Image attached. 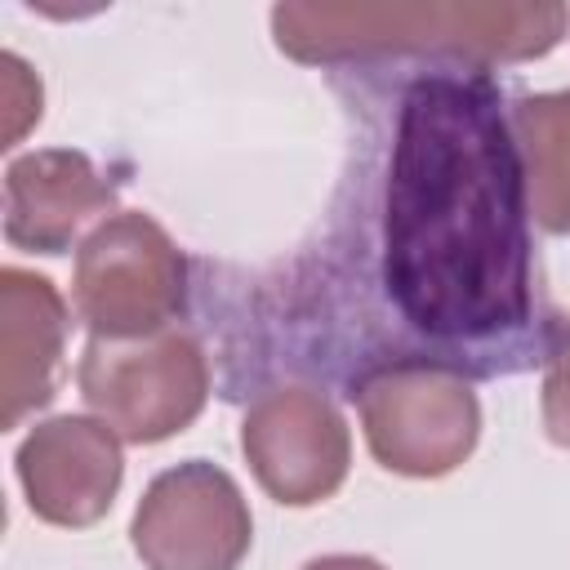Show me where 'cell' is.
I'll use <instances>...</instances> for the list:
<instances>
[{"label":"cell","mask_w":570,"mask_h":570,"mask_svg":"<svg viewBox=\"0 0 570 570\" xmlns=\"http://www.w3.org/2000/svg\"><path fill=\"white\" fill-rule=\"evenodd\" d=\"M245 459L258 476V485L276 503H321L330 499L352 459L347 423L343 414L307 387H276L254 401L245 414Z\"/></svg>","instance_id":"cell-7"},{"label":"cell","mask_w":570,"mask_h":570,"mask_svg":"<svg viewBox=\"0 0 570 570\" xmlns=\"http://www.w3.org/2000/svg\"><path fill=\"white\" fill-rule=\"evenodd\" d=\"M525 200L548 232H570V89L525 98L512 111Z\"/></svg>","instance_id":"cell-11"},{"label":"cell","mask_w":570,"mask_h":570,"mask_svg":"<svg viewBox=\"0 0 570 570\" xmlns=\"http://www.w3.org/2000/svg\"><path fill=\"white\" fill-rule=\"evenodd\" d=\"M543 428L557 445H570V325L561 334V347L548 361L543 379Z\"/></svg>","instance_id":"cell-13"},{"label":"cell","mask_w":570,"mask_h":570,"mask_svg":"<svg viewBox=\"0 0 570 570\" xmlns=\"http://www.w3.org/2000/svg\"><path fill=\"white\" fill-rule=\"evenodd\" d=\"M67 307L45 276L4 267L0 276V396L4 428H18L53 396L62 365Z\"/></svg>","instance_id":"cell-10"},{"label":"cell","mask_w":570,"mask_h":570,"mask_svg":"<svg viewBox=\"0 0 570 570\" xmlns=\"http://www.w3.org/2000/svg\"><path fill=\"white\" fill-rule=\"evenodd\" d=\"M525 169L499 89L481 71L410 85L383 196V285L396 312L445 343L530 321Z\"/></svg>","instance_id":"cell-1"},{"label":"cell","mask_w":570,"mask_h":570,"mask_svg":"<svg viewBox=\"0 0 570 570\" xmlns=\"http://www.w3.org/2000/svg\"><path fill=\"white\" fill-rule=\"evenodd\" d=\"M183 254L147 214L107 218L76 254V312L94 338H151L183 312Z\"/></svg>","instance_id":"cell-4"},{"label":"cell","mask_w":570,"mask_h":570,"mask_svg":"<svg viewBox=\"0 0 570 570\" xmlns=\"http://www.w3.org/2000/svg\"><path fill=\"white\" fill-rule=\"evenodd\" d=\"M80 392L125 441H165L183 432L209 392V370L187 334L94 338L80 361Z\"/></svg>","instance_id":"cell-5"},{"label":"cell","mask_w":570,"mask_h":570,"mask_svg":"<svg viewBox=\"0 0 570 570\" xmlns=\"http://www.w3.org/2000/svg\"><path fill=\"white\" fill-rule=\"evenodd\" d=\"M111 200V183L80 151H31L4 174V236L36 254H62Z\"/></svg>","instance_id":"cell-9"},{"label":"cell","mask_w":570,"mask_h":570,"mask_svg":"<svg viewBox=\"0 0 570 570\" xmlns=\"http://www.w3.org/2000/svg\"><path fill=\"white\" fill-rule=\"evenodd\" d=\"M249 539L254 521L236 481L205 459L160 472L134 512V548L147 570H236Z\"/></svg>","instance_id":"cell-6"},{"label":"cell","mask_w":570,"mask_h":570,"mask_svg":"<svg viewBox=\"0 0 570 570\" xmlns=\"http://www.w3.org/2000/svg\"><path fill=\"white\" fill-rule=\"evenodd\" d=\"M352 396L361 405V423L374 459L392 472L441 476L459 468L476 445V428H481L476 396L445 365L396 361L365 374Z\"/></svg>","instance_id":"cell-3"},{"label":"cell","mask_w":570,"mask_h":570,"mask_svg":"<svg viewBox=\"0 0 570 570\" xmlns=\"http://www.w3.org/2000/svg\"><path fill=\"white\" fill-rule=\"evenodd\" d=\"M303 570H383V566L370 561V557H321V561H312Z\"/></svg>","instance_id":"cell-14"},{"label":"cell","mask_w":570,"mask_h":570,"mask_svg":"<svg viewBox=\"0 0 570 570\" xmlns=\"http://www.w3.org/2000/svg\"><path fill=\"white\" fill-rule=\"evenodd\" d=\"M120 445L98 419L62 414L40 423L18 450L27 503L49 525H94L120 490Z\"/></svg>","instance_id":"cell-8"},{"label":"cell","mask_w":570,"mask_h":570,"mask_svg":"<svg viewBox=\"0 0 570 570\" xmlns=\"http://www.w3.org/2000/svg\"><path fill=\"white\" fill-rule=\"evenodd\" d=\"M281 49L303 62L370 53H454L530 58L566 31L561 4H285L272 13Z\"/></svg>","instance_id":"cell-2"},{"label":"cell","mask_w":570,"mask_h":570,"mask_svg":"<svg viewBox=\"0 0 570 570\" xmlns=\"http://www.w3.org/2000/svg\"><path fill=\"white\" fill-rule=\"evenodd\" d=\"M31 120H40V80L22 58L4 53V147H13Z\"/></svg>","instance_id":"cell-12"}]
</instances>
